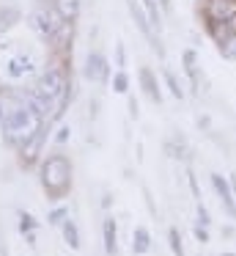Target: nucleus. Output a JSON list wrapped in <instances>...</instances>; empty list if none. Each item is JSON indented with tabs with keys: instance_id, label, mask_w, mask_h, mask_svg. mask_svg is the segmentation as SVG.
Returning <instances> with one entry per match:
<instances>
[{
	"instance_id": "obj_1",
	"label": "nucleus",
	"mask_w": 236,
	"mask_h": 256,
	"mask_svg": "<svg viewBox=\"0 0 236 256\" xmlns=\"http://www.w3.org/2000/svg\"><path fill=\"white\" fill-rule=\"evenodd\" d=\"M0 127H3L5 138H8L14 146H25L27 140L36 138V135L44 130V116H38L36 110H30L27 105H22V102H19V105L11 110V116L5 118Z\"/></svg>"
},
{
	"instance_id": "obj_2",
	"label": "nucleus",
	"mask_w": 236,
	"mask_h": 256,
	"mask_svg": "<svg viewBox=\"0 0 236 256\" xmlns=\"http://www.w3.org/2000/svg\"><path fill=\"white\" fill-rule=\"evenodd\" d=\"M71 162L66 154H49L41 162V184L52 201H60L71 190Z\"/></svg>"
},
{
	"instance_id": "obj_3",
	"label": "nucleus",
	"mask_w": 236,
	"mask_h": 256,
	"mask_svg": "<svg viewBox=\"0 0 236 256\" xmlns=\"http://www.w3.org/2000/svg\"><path fill=\"white\" fill-rule=\"evenodd\" d=\"M36 91L41 96H47V100L55 105V102L63 100V94L69 91V78H66V72L60 66H52V69H47V72L38 78Z\"/></svg>"
},
{
	"instance_id": "obj_4",
	"label": "nucleus",
	"mask_w": 236,
	"mask_h": 256,
	"mask_svg": "<svg viewBox=\"0 0 236 256\" xmlns=\"http://www.w3.org/2000/svg\"><path fill=\"white\" fill-rule=\"evenodd\" d=\"M63 25H66V20L60 17L55 8H38V12L30 14V28L36 30L44 42H52Z\"/></svg>"
},
{
	"instance_id": "obj_5",
	"label": "nucleus",
	"mask_w": 236,
	"mask_h": 256,
	"mask_svg": "<svg viewBox=\"0 0 236 256\" xmlns=\"http://www.w3.org/2000/svg\"><path fill=\"white\" fill-rule=\"evenodd\" d=\"M198 14L203 22H228L236 17V0H203Z\"/></svg>"
},
{
	"instance_id": "obj_6",
	"label": "nucleus",
	"mask_w": 236,
	"mask_h": 256,
	"mask_svg": "<svg viewBox=\"0 0 236 256\" xmlns=\"http://www.w3.org/2000/svg\"><path fill=\"white\" fill-rule=\"evenodd\" d=\"M209 182H212V190L217 193V198H220V204H223L225 215L236 223V198H234V190H231L228 176H223V174H209Z\"/></svg>"
},
{
	"instance_id": "obj_7",
	"label": "nucleus",
	"mask_w": 236,
	"mask_h": 256,
	"mask_svg": "<svg viewBox=\"0 0 236 256\" xmlns=\"http://www.w3.org/2000/svg\"><path fill=\"white\" fill-rule=\"evenodd\" d=\"M82 78L85 80H91V83H107L110 80V64H107V58L102 56V52H88L85 56V66H82Z\"/></svg>"
},
{
	"instance_id": "obj_8",
	"label": "nucleus",
	"mask_w": 236,
	"mask_h": 256,
	"mask_svg": "<svg viewBox=\"0 0 236 256\" xmlns=\"http://www.w3.org/2000/svg\"><path fill=\"white\" fill-rule=\"evenodd\" d=\"M137 80H140L143 94H146L148 100L154 102V105H162V88H159V80H157V74H154V69L140 66V72H137Z\"/></svg>"
},
{
	"instance_id": "obj_9",
	"label": "nucleus",
	"mask_w": 236,
	"mask_h": 256,
	"mask_svg": "<svg viewBox=\"0 0 236 256\" xmlns=\"http://www.w3.org/2000/svg\"><path fill=\"white\" fill-rule=\"evenodd\" d=\"M126 6H129V14H132V20H135V25L140 28V34L146 36V39L157 42V39H154V30H151V25H148V17H146V12H143V6H140V0H126Z\"/></svg>"
},
{
	"instance_id": "obj_10",
	"label": "nucleus",
	"mask_w": 236,
	"mask_h": 256,
	"mask_svg": "<svg viewBox=\"0 0 236 256\" xmlns=\"http://www.w3.org/2000/svg\"><path fill=\"white\" fill-rule=\"evenodd\" d=\"M102 237H104V250H107V256H115V250H118V226H115L113 218H104Z\"/></svg>"
},
{
	"instance_id": "obj_11",
	"label": "nucleus",
	"mask_w": 236,
	"mask_h": 256,
	"mask_svg": "<svg viewBox=\"0 0 236 256\" xmlns=\"http://www.w3.org/2000/svg\"><path fill=\"white\" fill-rule=\"evenodd\" d=\"M148 250H151V232L146 226H135V232H132V254L143 256Z\"/></svg>"
},
{
	"instance_id": "obj_12",
	"label": "nucleus",
	"mask_w": 236,
	"mask_h": 256,
	"mask_svg": "<svg viewBox=\"0 0 236 256\" xmlns=\"http://www.w3.org/2000/svg\"><path fill=\"white\" fill-rule=\"evenodd\" d=\"M181 64H184V72L192 83V91H198V83H201V74H198V52L195 50H184L181 52Z\"/></svg>"
},
{
	"instance_id": "obj_13",
	"label": "nucleus",
	"mask_w": 236,
	"mask_h": 256,
	"mask_svg": "<svg viewBox=\"0 0 236 256\" xmlns=\"http://www.w3.org/2000/svg\"><path fill=\"white\" fill-rule=\"evenodd\" d=\"M140 6H143V12H146V17H148L151 30L159 34V30H162V8H159V3L157 0H140Z\"/></svg>"
},
{
	"instance_id": "obj_14",
	"label": "nucleus",
	"mask_w": 236,
	"mask_h": 256,
	"mask_svg": "<svg viewBox=\"0 0 236 256\" xmlns=\"http://www.w3.org/2000/svg\"><path fill=\"white\" fill-rule=\"evenodd\" d=\"M162 80H165V86H168V91H170V96H173V100H184V96H187V91H184V83H181V80L179 78H176V72H173V69H168V66H165L162 69Z\"/></svg>"
},
{
	"instance_id": "obj_15",
	"label": "nucleus",
	"mask_w": 236,
	"mask_h": 256,
	"mask_svg": "<svg viewBox=\"0 0 236 256\" xmlns=\"http://www.w3.org/2000/svg\"><path fill=\"white\" fill-rule=\"evenodd\" d=\"M44 135H47V130H41V132H38L36 138H30L25 146H22V162H25V166H30V162H36V157H38V149H41V140H44Z\"/></svg>"
},
{
	"instance_id": "obj_16",
	"label": "nucleus",
	"mask_w": 236,
	"mask_h": 256,
	"mask_svg": "<svg viewBox=\"0 0 236 256\" xmlns=\"http://www.w3.org/2000/svg\"><path fill=\"white\" fill-rule=\"evenodd\" d=\"M60 232H63V240L71 250H80V228H77V223L71 220V218H66V220L60 223Z\"/></svg>"
},
{
	"instance_id": "obj_17",
	"label": "nucleus",
	"mask_w": 236,
	"mask_h": 256,
	"mask_svg": "<svg viewBox=\"0 0 236 256\" xmlns=\"http://www.w3.org/2000/svg\"><path fill=\"white\" fill-rule=\"evenodd\" d=\"M55 12H58L66 22H74L77 14H80V0H55Z\"/></svg>"
},
{
	"instance_id": "obj_18",
	"label": "nucleus",
	"mask_w": 236,
	"mask_h": 256,
	"mask_svg": "<svg viewBox=\"0 0 236 256\" xmlns=\"http://www.w3.org/2000/svg\"><path fill=\"white\" fill-rule=\"evenodd\" d=\"M27 72H33V61L27 56H16L8 61V74L11 78H25Z\"/></svg>"
},
{
	"instance_id": "obj_19",
	"label": "nucleus",
	"mask_w": 236,
	"mask_h": 256,
	"mask_svg": "<svg viewBox=\"0 0 236 256\" xmlns=\"http://www.w3.org/2000/svg\"><path fill=\"white\" fill-rule=\"evenodd\" d=\"M19 105V96L16 94H0V124L11 116V110Z\"/></svg>"
},
{
	"instance_id": "obj_20",
	"label": "nucleus",
	"mask_w": 236,
	"mask_h": 256,
	"mask_svg": "<svg viewBox=\"0 0 236 256\" xmlns=\"http://www.w3.org/2000/svg\"><path fill=\"white\" fill-rule=\"evenodd\" d=\"M168 245H170V254L173 256H184V242H181V234L176 226L168 228Z\"/></svg>"
},
{
	"instance_id": "obj_21",
	"label": "nucleus",
	"mask_w": 236,
	"mask_h": 256,
	"mask_svg": "<svg viewBox=\"0 0 236 256\" xmlns=\"http://www.w3.org/2000/svg\"><path fill=\"white\" fill-rule=\"evenodd\" d=\"M217 52L225 61H236V36H228L223 44H217Z\"/></svg>"
},
{
	"instance_id": "obj_22",
	"label": "nucleus",
	"mask_w": 236,
	"mask_h": 256,
	"mask_svg": "<svg viewBox=\"0 0 236 256\" xmlns=\"http://www.w3.org/2000/svg\"><path fill=\"white\" fill-rule=\"evenodd\" d=\"M113 91L115 94H129V74H126L124 69H118V72L113 74Z\"/></svg>"
},
{
	"instance_id": "obj_23",
	"label": "nucleus",
	"mask_w": 236,
	"mask_h": 256,
	"mask_svg": "<svg viewBox=\"0 0 236 256\" xmlns=\"http://www.w3.org/2000/svg\"><path fill=\"white\" fill-rule=\"evenodd\" d=\"M165 152H170V157H173V160H184V154H187V144L184 140H168V144H165Z\"/></svg>"
},
{
	"instance_id": "obj_24",
	"label": "nucleus",
	"mask_w": 236,
	"mask_h": 256,
	"mask_svg": "<svg viewBox=\"0 0 236 256\" xmlns=\"http://www.w3.org/2000/svg\"><path fill=\"white\" fill-rule=\"evenodd\" d=\"M33 228H36V220H33V215H27V212H19V232L27 234V237L33 240Z\"/></svg>"
},
{
	"instance_id": "obj_25",
	"label": "nucleus",
	"mask_w": 236,
	"mask_h": 256,
	"mask_svg": "<svg viewBox=\"0 0 236 256\" xmlns=\"http://www.w3.org/2000/svg\"><path fill=\"white\" fill-rule=\"evenodd\" d=\"M192 237L198 240V245H209V242H212V234H209V228L201 226V223H195V226H192Z\"/></svg>"
},
{
	"instance_id": "obj_26",
	"label": "nucleus",
	"mask_w": 236,
	"mask_h": 256,
	"mask_svg": "<svg viewBox=\"0 0 236 256\" xmlns=\"http://www.w3.org/2000/svg\"><path fill=\"white\" fill-rule=\"evenodd\" d=\"M195 223H201V226H206V228L212 226V215H209V210L201 201H198V206H195Z\"/></svg>"
},
{
	"instance_id": "obj_27",
	"label": "nucleus",
	"mask_w": 236,
	"mask_h": 256,
	"mask_svg": "<svg viewBox=\"0 0 236 256\" xmlns=\"http://www.w3.org/2000/svg\"><path fill=\"white\" fill-rule=\"evenodd\" d=\"M187 182H190L192 198H198V201H201V190H198V179H195V174H192V171H187Z\"/></svg>"
},
{
	"instance_id": "obj_28",
	"label": "nucleus",
	"mask_w": 236,
	"mask_h": 256,
	"mask_svg": "<svg viewBox=\"0 0 236 256\" xmlns=\"http://www.w3.org/2000/svg\"><path fill=\"white\" fill-rule=\"evenodd\" d=\"M66 218H69V212H66V210H55L52 215H49V223H63Z\"/></svg>"
},
{
	"instance_id": "obj_29",
	"label": "nucleus",
	"mask_w": 236,
	"mask_h": 256,
	"mask_svg": "<svg viewBox=\"0 0 236 256\" xmlns=\"http://www.w3.org/2000/svg\"><path fill=\"white\" fill-rule=\"evenodd\" d=\"M115 61H118V69H124V64H126V52H124V47H115Z\"/></svg>"
},
{
	"instance_id": "obj_30",
	"label": "nucleus",
	"mask_w": 236,
	"mask_h": 256,
	"mask_svg": "<svg viewBox=\"0 0 236 256\" xmlns=\"http://www.w3.org/2000/svg\"><path fill=\"white\" fill-rule=\"evenodd\" d=\"M69 135H71V130H69V127H60V130H58V144L69 140Z\"/></svg>"
},
{
	"instance_id": "obj_31",
	"label": "nucleus",
	"mask_w": 236,
	"mask_h": 256,
	"mask_svg": "<svg viewBox=\"0 0 236 256\" xmlns=\"http://www.w3.org/2000/svg\"><path fill=\"white\" fill-rule=\"evenodd\" d=\"M198 127H203L209 132V130H212V122H209V116H198Z\"/></svg>"
},
{
	"instance_id": "obj_32",
	"label": "nucleus",
	"mask_w": 236,
	"mask_h": 256,
	"mask_svg": "<svg viewBox=\"0 0 236 256\" xmlns=\"http://www.w3.org/2000/svg\"><path fill=\"white\" fill-rule=\"evenodd\" d=\"M157 3H159L162 12H170V8H173V0H157Z\"/></svg>"
},
{
	"instance_id": "obj_33",
	"label": "nucleus",
	"mask_w": 236,
	"mask_h": 256,
	"mask_svg": "<svg viewBox=\"0 0 236 256\" xmlns=\"http://www.w3.org/2000/svg\"><path fill=\"white\" fill-rule=\"evenodd\" d=\"M228 182H231V190H234V198H236V174H231Z\"/></svg>"
},
{
	"instance_id": "obj_34",
	"label": "nucleus",
	"mask_w": 236,
	"mask_h": 256,
	"mask_svg": "<svg viewBox=\"0 0 236 256\" xmlns=\"http://www.w3.org/2000/svg\"><path fill=\"white\" fill-rule=\"evenodd\" d=\"M129 113L137 118V102H135V100H129Z\"/></svg>"
},
{
	"instance_id": "obj_35",
	"label": "nucleus",
	"mask_w": 236,
	"mask_h": 256,
	"mask_svg": "<svg viewBox=\"0 0 236 256\" xmlns=\"http://www.w3.org/2000/svg\"><path fill=\"white\" fill-rule=\"evenodd\" d=\"M0 256H8V248H5V245H0Z\"/></svg>"
},
{
	"instance_id": "obj_36",
	"label": "nucleus",
	"mask_w": 236,
	"mask_h": 256,
	"mask_svg": "<svg viewBox=\"0 0 236 256\" xmlns=\"http://www.w3.org/2000/svg\"><path fill=\"white\" fill-rule=\"evenodd\" d=\"M220 256H236V254H231V250H223V254H220Z\"/></svg>"
}]
</instances>
